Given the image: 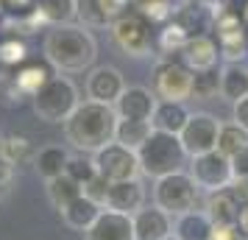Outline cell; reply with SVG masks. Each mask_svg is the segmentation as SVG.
<instances>
[{"label":"cell","mask_w":248,"mask_h":240,"mask_svg":"<svg viewBox=\"0 0 248 240\" xmlns=\"http://www.w3.org/2000/svg\"><path fill=\"white\" fill-rule=\"evenodd\" d=\"M117 112L109 103L98 101H81L76 112L62 123L64 128V140L81 154H95L103 145L114 143V131H117Z\"/></svg>","instance_id":"obj_1"},{"label":"cell","mask_w":248,"mask_h":240,"mask_svg":"<svg viewBox=\"0 0 248 240\" xmlns=\"http://www.w3.org/2000/svg\"><path fill=\"white\" fill-rule=\"evenodd\" d=\"M45 59L59 73H84L92 70L98 59V42L84 25H53L45 36Z\"/></svg>","instance_id":"obj_2"},{"label":"cell","mask_w":248,"mask_h":240,"mask_svg":"<svg viewBox=\"0 0 248 240\" xmlns=\"http://www.w3.org/2000/svg\"><path fill=\"white\" fill-rule=\"evenodd\" d=\"M137 160H140L142 176L162 179V176H168V173L184 171V162L190 160V157H187V151L181 145L179 134L154 128V131L148 134L145 143L137 148Z\"/></svg>","instance_id":"obj_3"},{"label":"cell","mask_w":248,"mask_h":240,"mask_svg":"<svg viewBox=\"0 0 248 240\" xmlns=\"http://www.w3.org/2000/svg\"><path fill=\"white\" fill-rule=\"evenodd\" d=\"M31 101H34V112L39 120H45V123H64L70 114L76 112L81 98H78V87L67 76H50Z\"/></svg>","instance_id":"obj_4"},{"label":"cell","mask_w":248,"mask_h":240,"mask_svg":"<svg viewBox=\"0 0 248 240\" xmlns=\"http://www.w3.org/2000/svg\"><path fill=\"white\" fill-rule=\"evenodd\" d=\"M198 184L187 171H176L168 173L162 179H154V204L159 209H165L168 215H181L187 209H195V201H198Z\"/></svg>","instance_id":"obj_5"},{"label":"cell","mask_w":248,"mask_h":240,"mask_svg":"<svg viewBox=\"0 0 248 240\" xmlns=\"http://www.w3.org/2000/svg\"><path fill=\"white\" fill-rule=\"evenodd\" d=\"M112 39L114 45L123 50V56L131 59H142L151 56L154 50V23H148L140 12H123L117 20L112 23Z\"/></svg>","instance_id":"obj_6"},{"label":"cell","mask_w":248,"mask_h":240,"mask_svg":"<svg viewBox=\"0 0 248 240\" xmlns=\"http://www.w3.org/2000/svg\"><path fill=\"white\" fill-rule=\"evenodd\" d=\"M151 90L159 101H184L192 98V70L173 56H162L154 64V76H151Z\"/></svg>","instance_id":"obj_7"},{"label":"cell","mask_w":248,"mask_h":240,"mask_svg":"<svg viewBox=\"0 0 248 240\" xmlns=\"http://www.w3.org/2000/svg\"><path fill=\"white\" fill-rule=\"evenodd\" d=\"M92 162H95L98 176L106 179L109 184L128 182V179H140V176H142L137 151L125 148L120 143H109V145H103L101 151H95V154H92Z\"/></svg>","instance_id":"obj_8"},{"label":"cell","mask_w":248,"mask_h":240,"mask_svg":"<svg viewBox=\"0 0 248 240\" xmlns=\"http://www.w3.org/2000/svg\"><path fill=\"white\" fill-rule=\"evenodd\" d=\"M195 179V184L206 190V193H217V190H226L234 182V173H232V160L223 157L220 151H206V154H198V157H190V171H187Z\"/></svg>","instance_id":"obj_9"},{"label":"cell","mask_w":248,"mask_h":240,"mask_svg":"<svg viewBox=\"0 0 248 240\" xmlns=\"http://www.w3.org/2000/svg\"><path fill=\"white\" fill-rule=\"evenodd\" d=\"M217 134H220V120L209 112H192L190 120L181 128V145L187 151V157H198L206 151L217 148Z\"/></svg>","instance_id":"obj_10"},{"label":"cell","mask_w":248,"mask_h":240,"mask_svg":"<svg viewBox=\"0 0 248 240\" xmlns=\"http://www.w3.org/2000/svg\"><path fill=\"white\" fill-rule=\"evenodd\" d=\"M128 87L123 79V73L112 64H98L90 70L87 76V98L98 103H109L114 106V101L123 95V90Z\"/></svg>","instance_id":"obj_11"},{"label":"cell","mask_w":248,"mask_h":240,"mask_svg":"<svg viewBox=\"0 0 248 240\" xmlns=\"http://www.w3.org/2000/svg\"><path fill=\"white\" fill-rule=\"evenodd\" d=\"M159 98L154 95L151 87H125L123 95L114 101V112L120 120H148L151 123V117H154V109H156Z\"/></svg>","instance_id":"obj_12"},{"label":"cell","mask_w":248,"mask_h":240,"mask_svg":"<svg viewBox=\"0 0 248 240\" xmlns=\"http://www.w3.org/2000/svg\"><path fill=\"white\" fill-rule=\"evenodd\" d=\"M123 12H128V0H76V17L84 28H112Z\"/></svg>","instance_id":"obj_13"},{"label":"cell","mask_w":248,"mask_h":240,"mask_svg":"<svg viewBox=\"0 0 248 240\" xmlns=\"http://www.w3.org/2000/svg\"><path fill=\"white\" fill-rule=\"evenodd\" d=\"M134 224V240H165L173 235V215L156 204H145L140 212L131 215Z\"/></svg>","instance_id":"obj_14"},{"label":"cell","mask_w":248,"mask_h":240,"mask_svg":"<svg viewBox=\"0 0 248 240\" xmlns=\"http://www.w3.org/2000/svg\"><path fill=\"white\" fill-rule=\"evenodd\" d=\"M145 187L140 179H128V182H114L109 184V193H106V204L103 209H114V212H123V215H134L145 207Z\"/></svg>","instance_id":"obj_15"},{"label":"cell","mask_w":248,"mask_h":240,"mask_svg":"<svg viewBox=\"0 0 248 240\" xmlns=\"http://www.w3.org/2000/svg\"><path fill=\"white\" fill-rule=\"evenodd\" d=\"M84 240H134V224L131 215L103 209L98 221L84 232Z\"/></svg>","instance_id":"obj_16"},{"label":"cell","mask_w":248,"mask_h":240,"mask_svg":"<svg viewBox=\"0 0 248 240\" xmlns=\"http://www.w3.org/2000/svg\"><path fill=\"white\" fill-rule=\"evenodd\" d=\"M217 56H220V48H217V39H212L209 34H198L190 36L184 48H181V62L198 73V70H212L217 64Z\"/></svg>","instance_id":"obj_17"},{"label":"cell","mask_w":248,"mask_h":240,"mask_svg":"<svg viewBox=\"0 0 248 240\" xmlns=\"http://www.w3.org/2000/svg\"><path fill=\"white\" fill-rule=\"evenodd\" d=\"M240 212H243V201L234 195L232 187L209 193L206 201V215L212 218L215 226H237L240 224Z\"/></svg>","instance_id":"obj_18"},{"label":"cell","mask_w":248,"mask_h":240,"mask_svg":"<svg viewBox=\"0 0 248 240\" xmlns=\"http://www.w3.org/2000/svg\"><path fill=\"white\" fill-rule=\"evenodd\" d=\"M173 235L179 240H212L215 224L206 209H187L173 218Z\"/></svg>","instance_id":"obj_19"},{"label":"cell","mask_w":248,"mask_h":240,"mask_svg":"<svg viewBox=\"0 0 248 240\" xmlns=\"http://www.w3.org/2000/svg\"><path fill=\"white\" fill-rule=\"evenodd\" d=\"M103 212V207L98 204V201H92L90 195H84L81 193L76 201H70L64 209H62V221L67 224L70 229H76V232H87V229L98 221V215Z\"/></svg>","instance_id":"obj_20"},{"label":"cell","mask_w":248,"mask_h":240,"mask_svg":"<svg viewBox=\"0 0 248 240\" xmlns=\"http://www.w3.org/2000/svg\"><path fill=\"white\" fill-rule=\"evenodd\" d=\"M190 109L184 101H159L151 117V126L159 131H170V134H181L184 123L190 120Z\"/></svg>","instance_id":"obj_21"},{"label":"cell","mask_w":248,"mask_h":240,"mask_svg":"<svg viewBox=\"0 0 248 240\" xmlns=\"http://www.w3.org/2000/svg\"><path fill=\"white\" fill-rule=\"evenodd\" d=\"M67 162H70L67 148H62V145H45V148L36 151L34 171L42 182H50V179H56V176H62V173L67 171Z\"/></svg>","instance_id":"obj_22"},{"label":"cell","mask_w":248,"mask_h":240,"mask_svg":"<svg viewBox=\"0 0 248 240\" xmlns=\"http://www.w3.org/2000/svg\"><path fill=\"white\" fill-rule=\"evenodd\" d=\"M248 95V70L243 62H226L220 67V98L229 103Z\"/></svg>","instance_id":"obj_23"},{"label":"cell","mask_w":248,"mask_h":240,"mask_svg":"<svg viewBox=\"0 0 248 240\" xmlns=\"http://www.w3.org/2000/svg\"><path fill=\"white\" fill-rule=\"evenodd\" d=\"M34 14L45 25H67L70 20H76V0H36Z\"/></svg>","instance_id":"obj_24"},{"label":"cell","mask_w":248,"mask_h":240,"mask_svg":"<svg viewBox=\"0 0 248 240\" xmlns=\"http://www.w3.org/2000/svg\"><path fill=\"white\" fill-rule=\"evenodd\" d=\"M45 193H47V201L62 212L70 201H76V198L84 193V187H81L78 182H73L67 173H62V176H56V179L45 182Z\"/></svg>","instance_id":"obj_25"},{"label":"cell","mask_w":248,"mask_h":240,"mask_svg":"<svg viewBox=\"0 0 248 240\" xmlns=\"http://www.w3.org/2000/svg\"><path fill=\"white\" fill-rule=\"evenodd\" d=\"M47 79H50V73H47L42 64H23V67H17V73H14L17 98H20V101H23V95L25 98H34L36 92H39V87H42Z\"/></svg>","instance_id":"obj_26"},{"label":"cell","mask_w":248,"mask_h":240,"mask_svg":"<svg viewBox=\"0 0 248 240\" xmlns=\"http://www.w3.org/2000/svg\"><path fill=\"white\" fill-rule=\"evenodd\" d=\"M154 126L148 120H117V131H114V143H120L125 148H140L148 140Z\"/></svg>","instance_id":"obj_27"},{"label":"cell","mask_w":248,"mask_h":240,"mask_svg":"<svg viewBox=\"0 0 248 240\" xmlns=\"http://www.w3.org/2000/svg\"><path fill=\"white\" fill-rule=\"evenodd\" d=\"M0 157L9 162V165H23V162H34L36 151L31 145V140L9 134V137L0 140Z\"/></svg>","instance_id":"obj_28"},{"label":"cell","mask_w":248,"mask_h":240,"mask_svg":"<svg viewBox=\"0 0 248 240\" xmlns=\"http://www.w3.org/2000/svg\"><path fill=\"white\" fill-rule=\"evenodd\" d=\"M248 145V131L246 128H240L232 120V123H220V134H217V151L223 154V157H234L237 151H243Z\"/></svg>","instance_id":"obj_29"},{"label":"cell","mask_w":248,"mask_h":240,"mask_svg":"<svg viewBox=\"0 0 248 240\" xmlns=\"http://www.w3.org/2000/svg\"><path fill=\"white\" fill-rule=\"evenodd\" d=\"M220 95V70H198L192 73V98L195 101H212Z\"/></svg>","instance_id":"obj_30"},{"label":"cell","mask_w":248,"mask_h":240,"mask_svg":"<svg viewBox=\"0 0 248 240\" xmlns=\"http://www.w3.org/2000/svg\"><path fill=\"white\" fill-rule=\"evenodd\" d=\"M134 12H140L148 23H170L173 20V0H131Z\"/></svg>","instance_id":"obj_31"},{"label":"cell","mask_w":248,"mask_h":240,"mask_svg":"<svg viewBox=\"0 0 248 240\" xmlns=\"http://www.w3.org/2000/svg\"><path fill=\"white\" fill-rule=\"evenodd\" d=\"M187 39H190V34L173 20V23H168L165 25V31L159 34V48H162L165 56H170V53H181V48H184Z\"/></svg>","instance_id":"obj_32"},{"label":"cell","mask_w":248,"mask_h":240,"mask_svg":"<svg viewBox=\"0 0 248 240\" xmlns=\"http://www.w3.org/2000/svg\"><path fill=\"white\" fill-rule=\"evenodd\" d=\"M25 59H28V48L17 36L0 42V64L3 67H20V64H25Z\"/></svg>","instance_id":"obj_33"},{"label":"cell","mask_w":248,"mask_h":240,"mask_svg":"<svg viewBox=\"0 0 248 240\" xmlns=\"http://www.w3.org/2000/svg\"><path fill=\"white\" fill-rule=\"evenodd\" d=\"M73 179V182H78L81 187H87V184L98 176V171H95V162L92 160H84V157H70L67 162V171H64Z\"/></svg>","instance_id":"obj_34"},{"label":"cell","mask_w":248,"mask_h":240,"mask_svg":"<svg viewBox=\"0 0 248 240\" xmlns=\"http://www.w3.org/2000/svg\"><path fill=\"white\" fill-rule=\"evenodd\" d=\"M106 193H109V182L101 179V176H95L87 187H84V195H90L92 201H98V204H106Z\"/></svg>","instance_id":"obj_35"},{"label":"cell","mask_w":248,"mask_h":240,"mask_svg":"<svg viewBox=\"0 0 248 240\" xmlns=\"http://www.w3.org/2000/svg\"><path fill=\"white\" fill-rule=\"evenodd\" d=\"M232 173L234 179H248V145L232 157Z\"/></svg>","instance_id":"obj_36"},{"label":"cell","mask_w":248,"mask_h":240,"mask_svg":"<svg viewBox=\"0 0 248 240\" xmlns=\"http://www.w3.org/2000/svg\"><path fill=\"white\" fill-rule=\"evenodd\" d=\"M232 120H234L240 128H246L248 131V95L232 103Z\"/></svg>","instance_id":"obj_37"},{"label":"cell","mask_w":248,"mask_h":240,"mask_svg":"<svg viewBox=\"0 0 248 240\" xmlns=\"http://www.w3.org/2000/svg\"><path fill=\"white\" fill-rule=\"evenodd\" d=\"M36 0H3V12H17V17L28 9H34Z\"/></svg>","instance_id":"obj_38"},{"label":"cell","mask_w":248,"mask_h":240,"mask_svg":"<svg viewBox=\"0 0 248 240\" xmlns=\"http://www.w3.org/2000/svg\"><path fill=\"white\" fill-rule=\"evenodd\" d=\"M14 179V165H9V162L0 157V187H9Z\"/></svg>","instance_id":"obj_39"},{"label":"cell","mask_w":248,"mask_h":240,"mask_svg":"<svg viewBox=\"0 0 248 240\" xmlns=\"http://www.w3.org/2000/svg\"><path fill=\"white\" fill-rule=\"evenodd\" d=\"M232 190H234V195L243 204H248V179H234L232 182Z\"/></svg>","instance_id":"obj_40"},{"label":"cell","mask_w":248,"mask_h":240,"mask_svg":"<svg viewBox=\"0 0 248 240\" xmlns=\"http://www.w3.org/2000/svg\"><path fill=\"white\" fill-rule=\"evenodd\" d=\"M237 226H240V232L248 238V204H243V212H240V224H237Z\"/></svg>","instance_id":"obj_41"},{"label":"cell","mask_w":248,"mask_h":240,"mask_svg":"<svg viewBox=\"0 0 248 240\" xmlns=\"http://www.w3.org/2000/svg\"><path fill=\"white\" fill-rule=\"evenodd\" d=\"M181 6H201V3H212V0H179Z\"/></svg>","instance_id":"obj_42"},{"label":"cell","mask_w":248,"mask_h":240,"mask_svg":"<svg viewBox=\"0 0 248 240\" xmlns=\"http://www.w3.org/2000/svg\"><path fill=\"white\" fill-rule=\"evenodd\" d=\"M243 23H246V28H248V3H246V9H243Z\"/></svg>","instance_id":"obj_43"},{"label":"cell","mask_w":248,"mask_h":240,"mask_svg":"<svg viewBox=\"0 0 248 240\" xmlns=\"http://www.w3.org/2000/svg\"><path fill=\"white\" fill-rule=\"evenodd\" d=\"M165 240H179V238H176V235H170V238H165Z\"/></svg>","instance_id":"obj_44"}]
</instances>
